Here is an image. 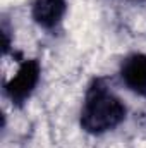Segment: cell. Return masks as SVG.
Instances as JSON below:
<instances>
[{
    "mask_svg": "<svg viewBox=\"0 0 146 148\" xmlns=\"http://www.w3.org/2000/svg\"><path fill=\"white\" fill-rule=\"evenodd\" d=\"M120 77L124 84L138 93L146 95V55L145 53H132L129 55L120 67Z\"/></svg>",
    "mask_w": 146,
    "mask_h": 148,
    "instance_id": "3957f363",
    "label": "cell"
},
{
    "mask_svg": "<svg viewBox=\"0 0 146 148\" xmlns=\"http://www.w3.org/2000/svg\"><path fill=\"white\" fill-rule=\"evenodd\" d=\"M65 9H67L65 0H35L31 16L38 26L52 29L62 21Z\"/></svg>",
    "mask_w": 146,
    "mask_h": 148,
    "instance_id": "277c9868",
    "label": "cell"
},
{
    "mask_svg": "<svg viewBox=\"0 0 146 148\" xmlns=\"http://www.w3.org/2000/svg\"><path fill=\"white\" fill-rule=\"evenodd\" d=\"M40 74H41V67H40V62L35 59L24 60L19 66L17 73L5 84V93L12 103L23 105L33 95L38 81H40Z\"/></svg>",
    "mask_w": 146,
    "mask_h": 148,
    "instance_id": "7a4b0ae2",
    "label": "cell"
},
{
    "mask_svg": "<svg viewBox=\"0 0 146 148\" xmlns=\"http://www.w3.org/2000/svg\"><path fill=\"white\" fill-rule=\"evenodd\" d=\"M126 119V105L119 97H115L103 81L96 79L89 86L83 110L81 127L91 134H102L115 129Z\"/></svg>",
    "mask_w": 146,
    "mask_h": 148,
    "instance_id": "6da1fadb",
    "label": "cell"
}]
</instances>
